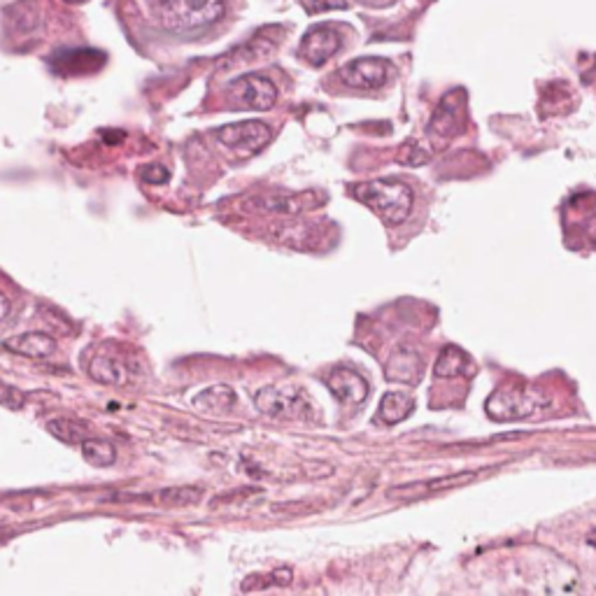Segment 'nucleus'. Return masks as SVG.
Listing matches in <instances>:
<instances>
[{
	"mask_svg": "<svg viewBox=\"0 0 596 596\" xmlns=\"http://www.w3.org/2000/svg\"><path fill=\"white\" fill-rule=\"evenodd\" d=\"M149 19L163 31L194 35L222 19L226 0H140Z\"/></svg>",
	"mask_w": 596,
	"mask_h": 596,
	"instance_id": "obj_1",
	"label": "nucleus"
},
{
	"mask_svg": "<svg viewBox=\"0 0 596 596\" xmlns=\"http://www.w3.org/2000/svg\"><path fill=\"white\" fill-rule=\"evenodd\" d=\"M352 196L368 205L389 226L406 222L410 210H413V191H410L408 184L396 180H373L357 184L352 189Z\"/></svg>",
	"mask_w": 596,
	"mask_h": 596,
	"instance_id": "obj_2",
	"label": "nucleus"
},
{
	"mask_svg": "<svg viewBox=\"0 0 596 596\" xmlns=\"http://www.w3.org/2000/svg\"><path fill=\"white\" fill-rule=\"evenodd\" d=\"M215 138L224 147L233 149L238 156H252V154H259L261 149L271 143L273 131L268 124L252 119V122H238V124L222 126V129L215 131Z\"/></svg>",
	"mask_w": 596,
	"mask_h": 596,
	"instance_id": "obj_3",
	"label": "nucleus"
},
{
	"mask_svg": "<svg viewBox=\"0 0 596 596\" xmlns=\"http://www.w3.org/2000/svg\"><path fill=\"white\" fill-rule=\"evenodd\" d=\"M254 403L261 413L275 420H301L310 415L308 401L292 387H266L254 396Z\"/></svg>",
	"mask_w": 596,
	"mask_h": 596,
	"instance_id": "obj_4",
	"label": "nucleus"
},
{
	"mask_svg": "<svg viewBox=\"0 0 596 596\" xmlns=\"http://www.w3.org/2000/svg\"><path fill=\"white\" fill-rule=\"evenodd\" d=\"M229 94L233 105L259 112L271 110L275 101H278V89H275V84L264 75L238 77L236 82H231Z\"/></svg>",
	"mask_w": 596,
	"mask_h": 596,
	"instance_id": "obj_5",
	"label": "nucleus"
},
{
	"mask_svg": "<svg viewBox=\"0 0 596 596\" xmlns=\"http://www.w3.org/2000/svg\"><path fill=\"white\" fill-rule=\"evenodd\" d=\"M392 73L387 59H378V56H364V59H354L338 70V77L343 84L352 89L373 91L385 87Z\"/></svg>",
	"mask_w": 596,
	"mask_h": 596,
	"instance_id": "obj_6",
	"label": "nucleus"
},
{
	"mask_svg": "<svg viewBox=\"0 0 596 596\" xmlns=\"http://www.w3.org/2000/svg\"><path fill=\"white\" fill-rule=\"evenodd\" d=\"M103 63H105V54L91 47L59 49V52L49 59V66H52L54 73L63 77L91 75L96 73V70H101Z\"/></svg>",
	"mask_w": 596,
	"mask_h": 596,
	"instance_id": "obj_7",
	"label": "nucleus"
},
{
	"mask_svg": "<svg viewBox=\"0 0 596 596\" xmlns=\"http://www.w3.org/2000/svg\"><path fill=\"white\" fill-rule=\"evenodd\" d=\"M541 406H548V399L529 392H499L489 399L487 410L494 420H517V417H529Z\"/></svg>",
	"mask_w": 596,
	"mask_h": 596,
	"instance_id": "obj_8",
	"label": "nucleus"
},
{
	"mask_svg": "<svg viewBox=\"0 0 596 596\" xmlns=\"http://www.w3.org/2000/svg\"><path fill=\"white\" fill-rule=\"evenodd\" d=\"M340 33L333 26H315L303 35L301 59L310 66H324L340 49Z\"/></svg>",
	"mask_w": 596,
	"mask_h": 596,
	"instance_id": "obj_9",
	"label": "nucleus"
},
{
	"mask_svg": "<svg viewBox=\"0 0 596 596\" xmlns=\"http://www.w3.org/2000/svg\"><path fill=\"white\" fill-rule=\"evenodd\" d=\"M315 194H287V191H273V194H259L247 201V208L257 212H268V215H298L312 205Z\"/></svg>",
	"mask_w": 596,
	"mask_h": 596,
	"instance_id": "obj_10",
	"label": "nucleus"
},
{
	"mask_svg": "<svg viewBox=\"0 0 596 596\" xmlns=\"http://www.w3.org/2000/svg\"><path fill=\"white\" fill-rule=\"evenodd\" d=\"M326 387L331 389V394L338 401L350 403V406H359L368 399V382L361 378L359 373L350 371V368H336L326 375Z\"/></svg>",
	"mask_w": 596,
	"mask_h": 596,
	"instance_id": "obj_11",
	"label": "nucleus"
},
{
	"mask_svg": "<svg viewBox=\"0 0 596 596\" xmlns=\"http://www.w3.org/2000/svg\"><path fill=\"white\" fill-rule=\"evenodd\" d=\"M478 475L480 473H475V471L454 473V475H450V478H438V480H431V482H417V485H408V487H396V489H389V499H413V501L415 499H424V496L441 492V489L466 485V482L475 480Z\"/></svg>",
	"mask_w": 596,
	"mask_h": 596,
	"instance_id": "obj_12",
	"label": "nucleus"
},
{
	"mask_svg": "<svg viewBox=\"0 0 596 596\" xmlns=\"http://www.w3.org/2000/svg\"><path fill=\"white\" fill-rule=\"evenodd\" d=\"M5 347L14 354H21V357L47 359L56 352V340L49 336V333L31 331V333H21V336L5 340Z\"/></svg>",
	"mask_w": 596,
	"mask_h": 596,
	"instance_id": "obj_13",
	"label": "nucleus"
},
{
	"mask_svg": "<svg viewBox=\"0 0 596 596\" xmlns=\"http://www.w3.org/2000/svg\"><path fill=\"white\" fill-rule=\"evenodd\" d=\"M89 375L91 380L101 382V385H126L129 382V366L124 364L122 357H115L110 352H98L89 361Z\"/></svg>",
	"mask_w": 596,
	"mask_h": 596,
	"instance_id": "obj_14",
	"label": "nucleus"
},
{
	"mask_svg": "<svg viewBox=\"0 0 596 596\" xmlns=\"http://www.w3.org/2000/svg\"><path fill=\"white\" fill-rule=\"evenodd\" d=\"M194 406L201 408L203 413H226L236 406V394L229 385H215L203 389L194 399Z\"/></svg>",
	"mask_w": 596,
	"mask_h": 596,
	"instance_id": "obj_15",
	"label": "nucleus"
},
{
	"mask_svg": "<svg viewBox=\"0 0 596 596\" xmlns=\"http://www.w3.org/2000/svg\"><path fill=\"white\" fill-rule=\"evenodd\" d=\"M415 401L410 394L403 392H389L382 396L380 403V420L385 424H399L406 420V417L413 413Z\"/></svg>",
	"mask_w": 596,
	"mask_h": 596,
	"instance_id": "obj_16",
	"label": "nucleus"
},
{
	"mask_svg": "<svg viewBox=\"0 0 596 596\" xmlns=\"http://www.w3.org/2000/svg\"><path fill=\"white\" fill-rule=\"evenodd\" d=\"M47 431L66 445H82L89 438V429L70 417H54L47 422Z\"/></svg>",
	"mask_w": 596,
	"mask_h": 596,
	"instance_id": "obj_17",
	"label": "nucleus"
},
{
	"mask_svg": "<svg viewBox=\"0 0 596 596\" xmlns=\"http://www.w3.org/2000/svg\"><path fill=\"white\" fill-rule=\"evenodd\" d=\"M7 17H12L10 21V28L12 33H33V31H40V7H33V3H24L14 5V7H7Z\"/></svg>",
	"mask_w": 596,
	"mask_h": 596,
	"instance_id": "obj_18",
	"label": "nucleus"
},
{
	"mask_svg": "<svg viewBox=\"0 0 596 596\" xmlns=\"http://www.w3.org/2000/svg\"><path fill=\"white\" fill-rule=\"evenodd\" d=\"M149 499L156 503H163V506H194V503L203 499V489L191 487V485L166 487V489H161V492L149 496Z\"/></svg>",
	"mask_w": 596,
	"mask_h": 596,
	"instance_id": "obj_19",
	"label": "nucleus"
},
{
	"mask_svg": "<svg viewBox=\"0 0 596 596\" xmlns=\"http://www.w3.org/2000/svg\"><path fill=\"white\" fill-rule=\"evenodd\" d=\"M80 450H82L84 461H87V464H91V466L105 468V466H112L117 461L115 447H112L108 441H101V438L89 436L87 441L80 445Z\"/></svg>",
	"mask_w": 596,
	"mask_h": 596,
	"instance_id": "obj_20",
	"label": "nucleus"
},
{
	"mask_svg": "<svg viewBox=\"0 0 596 596\" xmlns=\"http://www.w3.org/2000/svg\"><path fill=\"white\" fill-rule=\"evenodd\" d=\"M466 371V354L459 350V347H447L443 350L441 359L436 364V375L438 378H445V375H459Z\"/></svg>",
	"mask_w": 596,
	"mask_h": 596,
	"instance_id": "obj_21",
	"label": "nucleus"
},
{
	"mask_svg": "<svg viewBox=\"0 0 596 596\" xmlns=\"http://www.w3.org/2000/svg\"><path fill=\"white\" fill-rule=\"evenodd\" d=\"M0 406L7 410H21L26 406V394L17 387L0 382Z\"/></svg>",
	"mask_w": 596,
	"mask_h": 596,
	"instance_id": "obj_22",
	"label": "nucleus"
},
{
	"mask_svg": "<svg viewBox=\"0 0 596 596\" xmlns=\"http://www.w3.org/2000/svg\"><path fill=\"white\" fill-rule=\"evenodd\" d=\"M305 12L317 14V12H329V10H345L347 0H303Z\"/></svg>",
	"mask_w": 596,
	"mask_h": 596,
	"instance_id": "obj_23",
	"label": "nucleus"
},
{
	"mask_svg": "<svg viewBox=\"0 0 596 596\" xmlns=\"http://www.w3.org/2000/svg\"><path fill=\"white\" fill-rule=\"evenodd\" d=\"M140 177L147 184H166L170 180V173L163 166H147Z\"/></svg>",
	"mask_w": 596,
	"mask_h": 596,
	"instance_id": "obj_24",
	"label": "nucleus"
},
{
	"mask_svg": "<svg viewBox=\"0 0 596 596\" xmlns=\"http://www.w3.org/2000/svg\"><path fill=\"white\" fill-rule=\"evenodd\" d=\"M7 312H10V301H7V296L0 292V319H5Z\"/></svg>",
	"mask_w": 596,
	"mask_h": 596,
	"instance_id": "obj_25",
	"label": "nucleus"
},
{
	"mask_svg": "<svg viewBox=\"0 0 596 596\" xmlns=\"http://www.w3.org/2000/svg\"><path fill=\"white\" fill-rule=\"evenodd\" d=\"M66 3H70V5H77V3H84V0H66Z\"/></svg>",
	"mask_w": 596,
	"mask_h": 596,
	"instance_id": "obj_26",
	"label": "nucleus"
}]
</instances>
